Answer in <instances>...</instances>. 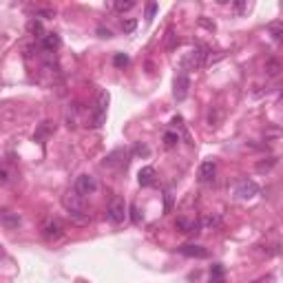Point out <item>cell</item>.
Instances as JSON below:
<instances>
[{
	"instance_id": "obj_11",
	"label": "cell",
	"mask_w": 283,
	"mask_h": 283,
	"mask_svg": "<svg viewBox=\"0 0 283 283\" xmlns=\"http://www.w3.org/2000/svg\"><path fill=\"white\" fill-rule=\"evenodd\" d=\"M0 224H2L7 230H18V226L22 224V219H20V215H18V212L4 210L2 215H0Z\"/></svg>"
},
{
	"instance_id": "obj_9",
	"label": "cell",
	"mask_w": 283,
	"mask_h": 283,
	"mask_svg": "<svg viewBox=\"0 0 283 283\" xmlns=\"http://www.w3.org/2000/svg\"><path fill=\"white\" fill-rule=\"evenodd\" d=\"M215 175H217V164L212 162V159H206L199 166V171H197V179H199L201 184H210L212 179H215Z\"/></svg>"
},
{
	"instance_id": "obj_36",
	"label": "cell",
	"mask_w": 283,
	"mask_h": 283,
	"mask_svg": "<svg viewBox=\"0 0 283 283\" xmlns=\"http://www.w3.org/2000/svg\"><path fill=\"white\" fill-rule=\"evenodd\" d=\"M173 208V197H171V192H166V212Z\"/></svg>"
},
{
	"instance_id": "obj_17",
	"label": "cell",
	"mask_w": 283,
	"mask_h": 283,
	"mask_svg": "<svg viewBox=\"0 0 283 283\" xmlns=\"http://www.w3.org/2000/svg\"><path fill=\"white\" fill-rule=\"evenodd\" d=\"M135 4H138L135 0H115V2H113V9H115L117 13H126V11H131Z\"/></svg>"
},
{
	"instance_id": "obj_10",
	"label": "cell",
	"mask_w": 283,
	"mask_h": 283,
	"mask_svg": "<svg viewBox=\"0 0 283 283\" xmlns=\"http://www.w3.org/2000/svg\"><path fill=\"white\" fill-rule=\"evenodd\" d=\"M179 254H184V257H192V259H206L208 257V250L204 246H195V243H184V246H179Z\"/></svg>"
},
{
	"instance_id": "obj_29",
	"label": "cell",
	"mask_w": 283,
	"mask_h": 283,
	"mask_svg": "<svg viewBox=\"0 0 283 283\" xmlns=\"http://www.w3.org/2000/svg\"><path fill=\"white\" fill-rule=\"evenodd\" d=\"M155 11H157V2H148V4H146V20H150V18L155 16Z\"/></svg>"
},
{
	"instance_id": "obj_26",
	"label": "cell",
	"mask_w": 283,
	"mask_h": 283,
	"mask_svg": "<svg viewBox=\"0 0 283 283\" xmlns=\"http://www.w3.org/2000/svg\"><path fill=\"white\" fill-rule=\"evenodd\" d=\"M53 16H55L53 9H36L34 11V18H38V20H40V18H45L47 20V18H53Z\"/></svg>"
},
{
	"instance_id": "obj_32",
	"label": "cell",
	"mask_w": 283,
	"mask_h": 283,
	"mask_svg": "<svg viewBox=\"0 0 283 283\" xmlns=\"http://www.w3.org/2000/svg\"><path fill=\"white\" fill-rule=\"evenodd\" d=\"M199 25L206 27V29H210V31H215V22H208L206 18H199Z\"/></svg>"
},
{
	"instance_id": "obj_12",
	"label": "cell",
	"mask_w": 283,
	"mask_h": 283,
	"mask_svg": "<svg viewBox=\"0 0 283 283\" xmlns=\"http://www.w3.org/2000/svg\"><path fill=\"white\" fill-rule=\"evenodd\" d=\"M138 182H140V186H153L155 182H157V173H155V168L153 166H144L142 171L138 173Z\"/></svg>"
},
{
	"instance_id": "obj_20",
	"label": "cell",
	"mask_w": 283,
	"mask_h": 283,
	"mask_svg": "<svg viewBox=\"0 0 283 283\" xmlns=\"http://www.w3.org/2000/svg\"><path fill=\"white\" fill-rule=\"evenodd\" d=\"M266 73L270 75V78H277V75L281 73V64H279V60H268V62H266Z\"/></svg>"
},
{
	"instance_id": "obj_27",
	"label": "cell",
	"mask_w": 283,
	"mask_h": 283,
	"mask_svg": "<svg viewBox=\"0 0 283 283\" xmlns=\"http://www.w3.org/2000/svg\"><path fill=\"white\" fill-rule=\"evenodd\" d=\"M9 179H11V168H9V164H2V171H0V182L7 184Z\"/></svg>"
},
{
	"instance_id": "obj_30",
	"label": "cell",
	"mask_w": 283,
	"mask_h": 283,
	"mask_svg": "<svg viewBox=\"0 0 283 283\" xmlns=\"http://www.w3.org/2000/svg\"><path fill=\"white\" fill-rule=\"evenodd\" d=\"M129 212H131V219H133L135 221V224H140V221H142V217H140V210H138V206H131V208H129Z\"/></svg>"
},
{
	"instance_id": "obj_21",
	"label": "cell",
	"mask_w": 283,
	"mask_h": 283,
	"mask_svg": "<svg viewBox=\"0 0 283 283\" xmlns=\"http://www.w3.org/2000/svg\"><path fill=\"white\" fill-rule=\"evenodd\" d=\"M177 142H179V133H175V131H166V133H164V146H166V148H173Z\"/></svg>"
},
{
	"instance_id": "obj_8",
	"label": "cell",
	"mask_w": 283,
	"mask_h": 283,
	"mask_svg": "<svg viewBox=\"0 0 283 283\" xmlns=\"http://www.w3.org/2000/svg\"><path fill=\"white\" fill-rule=\"evenodd\" d=\"M257 192H259V186L252 179H241V182L237 184V188H235V195H237L239 199H250V197H254Z\"/></svg>"
},
{
	"instance_id": "obj_18",
	"label": "cell",
	"mask_w": 283,
	"mask_h": 283,
	"mask_svg": "<svg viewBox=\"0 0 283 283\" xmlns=\"http://www.w3.org/2000/svg\"><path fill=\"white\" fill-rule=\"evenodd\" d=\"M199 224H201V228H217V226L221 224V217L219 215H204Z\"/></svg>"
},
{
	"instance_id": "obj_3",
	"label": "cell",
	"mask_w": 283,
	"mask_h": 283,
	"mask_svg": "<svg viewBox=\"0 0 283 283\" xmlns=\"http://www.w3.org/2000/svg\"><path fill=\"white\" fill-rule=\"evenodd\" d=\"M129 148H115L113 153H108L104 157V162H102V166L104 168H113V171H120V168H126V164H129Z\"/></svg>"
},
{
	"instance_id": "obj_34",
	"label": "cell",
	"mask_w": 283,
	"mask_h": 283,
	"mask_svg": "<svg viewBox=\"0 0 283 283\" xmlns=\"http://www.w3.org/2000/svg\"><path fill=\"white\" fill-rule=\"evenodd\" d=\"M97 34H100L102 38H113V31L111 29H104V27H100V29H97Z\"/></svg>"
},
{
	"instance_id": "obj_15",
	"label": "cell",
	"mask_w": 283,
	"mask_h": 283,
	"mask_svg": "<svg viewBox=\"0 0 283 283\" xmlns=\"http://www.w3.org/2000/svg\"><path fill=\"white\" fill-rule=\"evenodd\" d=\"M27 31H29L31 36H36L38 40H42V38L47 36V31H45V27H42V22L38 20V18H31L29 22H27Z\"/></svg>"
},
{
	"instance_id": "obj_31",
	"label": "cell",
	"mask_w": 283,
	"mask_h": 283,
	"mask_svg": "<svg viewBox=\"0 0 283 283\" xmlns=\"http://www.w3.org/2000/svg\"><path fill=\"white\" fill-rule=\"evenodd\" d=\"M133 153L135 155H148V146H144V144H135V148H133Z\"/></svg>"
},
{
	"instance_id": "obj_2",
	"label": "cell",
	"mask_w": 283,
	"mask_h": 283,
	"mask_svg": "<svg viewBox=\"0 0 283 283\" xmlns=\"http://www.w3.org/2000/svg\"><path fill=\"white\" fill-rule=\"evenodd\" d=\"M84 199H87V197H82L75 188H71V190L64 192L62 195V206H64V210H67V215H71V212H87Z\"/></svg>"
},
{
	"instance_id": "obj_7",
	"label": "cell",
	"mask_w": 283,
	"mask_h": 283,
	"mask_svg": "<svg viewBox=\"0 0 283 283\" xmlns=\"http://www.w3.org/2000/svg\"><path fill=\"white\" fill-rule=\"evenodd\" d=\"M188 89H190V80H188L186 71H182V73H177L175 84H173V95H175L177 102L186 100V97H188Z\"/></svg>"
},
{
	"instance_id": "obj_28",
	"label": "cell",
	"mask_w": 283,
	"mask_h": 283,
	"mask_svg": "<svg viewBox=\"0 0 283 283\" xmlns=\"http://www.w3.org/2000/svg\"><path fill=\"white\" fill-rule=\"evenodd\" d=\"M113 62H115V67H124V64H129V55H126V53H117L115 58H113Z\"/></svg>"
},
{
	"instance_id": "obj_5",
	"label": "cell",
	"mask_w": 283,
	"mask_h": 283,
	"mask_svg": "<svg viewBox=\"0 0 283 283\" xmlns=\"http://www.w3.org/2000/svg\"><path fill=\"white\" fill-rule=\"evenodd\" d=\"M73 188L82 197H89V195H93V192L97 190V179L93 177V175H89V173H84V175H80L78 179H75Z\"/></svg>"
},
{
	"instance_id": "obj_16",
	"label": "cell",
	"mask_w": 283,
	"mask_h": 283,
	"mask_svg": "<svg viewBox=\"0 0 283 283\" xmlns=\"http://www.w3.org/2000/svg\"><path fill=\"white\" fill-rule=\"evenodd\" d=\"M69 219H71V224L73 226H89L91 215H89V212H71Z\"/></svg>"
},
{
	"instance_id": "obj_14",
	"label": "cell",
	"mask_w": 283,
	"mask_h": 283,
	"mask_svg": "<svg viewBox=\"0 0 283 283\" xmlns=\"http://www.w3.org/2000/svg\"><path fill=\"white\" fill-rule=\"evenodd\" d=\"M199 221H190V219H186V217H177V221H175V228L179 230V233H197V228H199Z\"/></svg>"
},
{
	"instance_id": "obj_25",
	"label": "cell",
	"mask_w": 283,
	"mask_h": 283,
	"mask_svg": "<svg viewBox=\"0 0 283 283\" xmlns=\"http://www.w3.org/2000/svg\"><path fill=\"white\" fill-rule=\"evenodd\" d=\"M250 9V2L248 0H241V2H233V11L237 13V16H241V13H246Z\"/></svg>"
},
{
	"instance_id": "obj_1",
	"label": "cell",
	"mask_w": 283,
	"mask_h": 283,
	"mask_svg": "<svg viewBox=\"0 0 283 283\" xmlns=\"http://www.w3.org/2000/svg\"><path fill=\"white\" fill-rule=\"evenodd\" d=\"M106 108H108V93L100 91L95 97V104H93V113H91V120H89V126L91 129H100L106 120Z\"/></svg>"
},
{
	"instance_id": "obj_23",
	"label": "cell",
	"mask_w": 283,
	"mask_h": 283,
	"mask_svg": "<svg viewBox=\"0 0 283 283\" xmlns=\"http://www.w3.org/2000/svg\"><path fill=\"white\" fill-rule=\"evenodd\" d=\"M177 45H179V38H177V34H175V29H168V31H166V49L173 51Z\"/></svg>"
},
{
	"instance_id": "obj_22",
	"label": "cell",
	"mask_w": 283,
	"mask_h": 283,
	"mask_svg": "<svg viewBox=\"0 0 283 283\" xmlns=\"http://www.w3.org/2000/svg\"><path fill=\"white\" fill-rule=\"evenodd\" d=\"M268 31L275 36V40H283V22H270Z\"/></svg>"
},
{
	"instance_id": "obj_19",
	"label": "cell",
	"mask_w": 283,
	"mask_h": 283,
	"mask_svg": "<svg viewBox=\"0 0 283 283\" xmlns=\"http://www.w3.org/2000/svg\"><path fill=\"white\" fill-rule=\"evenodd\" d=\"M210 283H226V279H224V268H221L219 263H215V266L210 268Z\"/></svg>"
},
{
	"instance_id": "obj_24",
	"label": "cell",
	"mask_w": 283,
	"mask_h": 283,
	"mask_svg": "<svg viewBox=\"0 0 283 283\" xmlns=\"http://www.w3.org/2000/svg\"><path fill=\"white\" fill-rule=\"evenodd\" d=\"M122 29H124V34H133V31L138 29V20H135V18H126V20H122Z\"/></svg>"
},
{
	"instance_id": "obj_33",
	"label": "cell",
	"mask_w": 283,
	"mask_h": 283,
	"mask_svg": "<svg viewBox=\"0 0 283 283\" xmlns=\"http://www.w3.org/2000/svg\"><path fill=\"white\" fill-rule=\"evenodd\" d=\"M275 164V159H270V162H261V164H257V171H268V168Z\"/></svg>"
},
{
	"instance_id": "obj_13",
	"label": "cell",
	"mask_w": 283,
	"mask_h": 283,
	"mask_svg": "<svg viewBox=\"0 0 283 283\" xmlns=\"http://www.w3.org/2000/svg\"><path fill=\"white\" fill-rule=\"evenodd\" d=\"M60 45H62V40H60L58 34H47V36L40 40V47L47 51V53H53V51H58Z\"/></svg>"
},
{
	"instance_id": "obj_35",
	"label": "cell",
	"mask_w": 283,
	"mask_h": 283,
	"mask_svg": "<svg viewBox=\"0 0 283 283\" xmlns=\"http://www.w3.org/2000/svg\"><path fill=\"white\" fill-rule=\"evenodd\" d=\"M254 283H275V277L268 275V277H263V279H259V281H254Z\"/></svg>"
},
{
	"instance_id": "obj_4",
	"label": "cell",
	"mask_w": 283,
	"mask_h": 283,
	"mask_svg": "<svg viewBox=\"0 0 283 283\" xmlns=\"http://www.w3.org/2000/svg\"><path fill=\"white\" fill-rule=\"evenodd\" d=\"M62 235H64V226H62V221L55 219V217H49V219L42 224V237H45L47 241H58Z\"/></svg>"
},
{
	"instance_id": "obj_6",
	"label": "cell",
	"mask_w": 283,
	"mask_h": 283,
	"mask_svg": "<svg viewBox=\"0 0 283 283\" xmlns=\"http://www.w3.org/2000/svg\"><path fill=\"white\" fill-rule=\"evenodd\" d=\"M129 208H126L124 199H120V197H115V199H111V204H108V219L113 221V224H122V221L129 217V212H126Z\"/></svg>"
}]
</instances>
